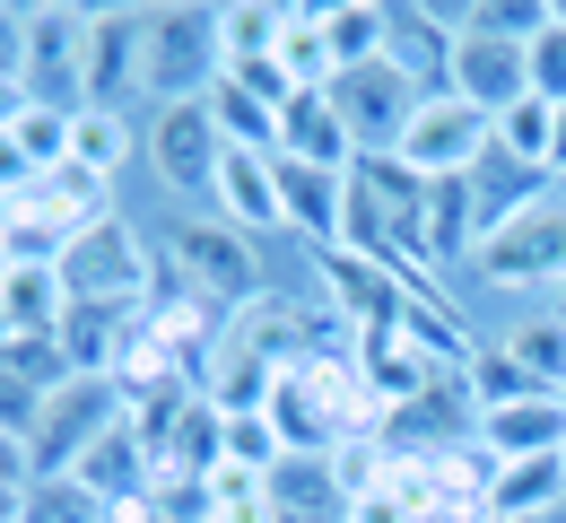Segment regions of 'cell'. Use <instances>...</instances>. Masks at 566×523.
Here are the masks:
<instances>
[{"instance_id":"1","label":"cell","mask_w":566,"mask_h":523,"mask_svg":"<svg viewBox=\"0 0 566 523\" xmlns=\"http://www.w3.org/2000/svg\"><path fill=\"white\" fill-rule=\"evenodd\" d=\"M166 262H184V289L210 314H244L253 297H271V271H262V244L227 219H184L166 236Z\"/></svg>"},{"instance_id":"2","label":"cell","mask_w":566,"mask_h":523,"mask_svg":"<svg viewBox=\"0 0 566 523\" xmlns=\"http://www.w3.org/2000/svg\"><path fill=\"white\" fill-rule=\"evenodd\" d=\"M218 79H227L218 9H201V0L148 9V105H201Z\"/></svg>"},{"instance_id":"3","label":"cell","mask_w":566,"mask_h":523,"mask_svg":"<svg viewBox=\"0 0 566 523\" xmlns=\"http://www.w3.org/2000/svg\"><path fill=\"white\" fill-rule=\"evenodd\" d=\"M123 419H132V401H123V384H114V375H71V384L44 401V428H35V480L78 471V462L105 446Z\"/></svg>"},{"instance_id":"4","label":"cell","mask_w":566,"mask_h":523,"mask_svg":"<svg viewBox=\"0 0 566 523\" xmlns=\"http://www.w3.org/2000/svg\"><path fill=\"white\" fill-rule=\"evenodd\" d=\"M480 280L489 289H558L566 280V201H532L523 219L480 236Z\"/></svg>"},{"instance_id":"5","label":"cell","mask_w":566,"mask_h":523,"mask_svg":"<svg viewBox=\"0 0 566 523\" xmlns=\"http://www.w3.org/2000/svg\"><path fill=\"white\" fill-rule=\"evenodd\" d=\"M496 149V123L480 105H462V96H419V114H410V132H401V166L427 175V184H444V175H471L480 157Z\"/></svg>"},{"instance_id":"6","label":"cell","mask_w":566,"mask_h":523,"mask_svg":"<svg viewBox=\"0 0 566 523\" xmlns=\"http://www.w3.org/2000/svg\"><path fill=\"white\" fill-rule=\"evenodd\" d=\"M62 280H71V305H148V244L123 219L78 227L62 253Z\"/></svg>"},{"instance_id":"7","label":"cell","mask_w":566,"mask_h":523,"mask_svg":"<svg viewBox=\"0 0 566 523\" xmlns=\"http://www.w3.org/2000/svg\"><path fill=\"white\" fill-rule=\"evenodd\" d=\"M87 105L105 114L148 105V9H87Z\"/></svg>"},{"instance_id":"8","label":"cell","mask_w":566,"mask_h":523,"mask_svg":"<svg viewBox=\"0 0 566 523\" xmlns=\"http://www.w3.org/2000/svg\"><path fill=\"white\" fill-rule=\"evenodd\" d=\"M27 105H87V9H27Z\"/></svg>"},{"instance_id":"9","label":"cell","mask_w":566,"mask_h":523,"mask_svg":"<svg viewBox=\"0 0 566 523\" xmlns=\"http://www.w3.org/2000/svg\"><path fill=\"white\" fill-rule=\"evenodd\" d=\"M148 166L175 184V192H218V166H227V132H218L210 96L201 105H148Z\"/></svg>"},{"instance_id":"10","label":"cell","mask_w":566,"mask_h":523,"mask_svg":"<svg viewBox=\"0 0 566 523\" xmlns=\"http://www.w3.org/2000/svg\"><path fill=\"white\" fill-rule=\"evenodd\" d=\"M453 44H462V18L453 9L384 0V62L410 79L419 96H453Z\"/></svg>"},{"instance_id":"11","label":"cell","mask_w":566,"mask_h":523,"mask_svg":"<svg viewBox=\"0 0 566 523\" xmlns=\"http://www.w3.org/2000/svg\"><path fill=\"white\" fill-rule=\"evenodd\" d=\"M332 105H340V123H349L357 157H392L401 132H410V114H419V87L392 71V62H366V71H349L332 87Z\"/></svg>"},{"instance_id":"12","label":"cell","mask_w":566,"mask_h":523,"mask_svg":"<svg viewBox=\"0 0 566 523\" xmlns=\"http://www.w3.org/2000/svg\"><path fill=\"white\" fill-rule=\"evenodd\" d=\"M453 96L480 105L489 123L505 114V105H523V96H532L523 44H514V35H489V27H462V44H453Z\"/></svg>"},{"instance_id":"13","label":"cell","mask_w":566,"mask_h":523,"mask_svg":"<svg viewBox=\"0 0 566 523\" xmlns=\"http://www.w3.org/2000/svg\"><path fill=\"white\" fill-rule=\"evenodd\" d=\"M280 210H287V236H305L314 253H340L349 244V175L280 157Z\"/></svg>"},{"instance_id":"14","label":"cell","mask_w":566,"mask_h":523,"mask_svg":"<svg viewBox=\"0 0 566 523\" xmlns=\"http://www.w3.org/2000/svg\"><path fill=\"white\" fill-rule=\"evenodd\" d=\"M480 453L489 462H532V453H566V393H523L480 410Z\"/></svg>"},{"instance_id":"15","label":"cell","mask_w":566,"mask_h":523,"mask_svg":"<svg viewBox=\"0 0 566 523\" xmlns=\"http://www.w3.org/2000/svg\"><path fill=\"white\" fill-rule=\"evenodd\" d=\"M218 219L244 227V236H280V227H287V210H280V157L227 149V166H218Z\"/></svg>"},{"instance_id":"16","label":"cell","mask_w":566,"mask_h":523,"mask_svg":"<svg viewBox=\"0 0 566 523\" xmlns=\"http://www.w3.org/2000/svg\"><path fill=\"white\" fill-rule=\"evenodd\" d=\"M280 157H296V166H340V175L357 166L349 123H340L332 87H296V96L280 105Z\"/></svg>"},{"instance_id":"17","label":"cell","mask_w":566,"mask_h":523,"mask_svg":"<svg viewBox=\"0 0 566 523\" xmlns=\"http://www.w3.org/2000/svg\"><path fill=\"white\" fill-rule=\"evenodd\" d=\"M489 515L505 523H549L566 506V453H532V462H489Z\"/></svg>"},{"instance_id":"18","label":"cell","mask_w":566,"mask_h":523,"mask_svg":"<svg viewBox=\"0 0 566 523\" xmlns=\"http://www.w3.org/2000/svg\"><path fill=\"white\" fill-rule=\"evenodd\" d=\"M218 53H227V79L271 71L287 53V9H271V0H227L218 9Z\"/></svg>"},{"instance_id":"19","label":"cell","mask_w":566,"mask_h":523,"mask_svg":"<svg viewBox=\"0 0 566 523\" xmlns=\"http://www.w3.org/2000/svg\"><path fill=\"white\" fill-rule=\"evenodd\" d=\"M532 201H549L532 166H514V157H496V149L471 166V219H480V236H496L505 219H523Z\"/></svg>"},{"instance_id":"20","label":"cell","mask_w":566,"mask_h":523,"mask_svg":"<svg viewBox=\"0 0 566 523\" xmlns=\"http://www.w3.org/2000/svg\"><path fill=\"white\" fill-rule=\"evenodd\" d=\"M210 114H218V132H227V149L280 157V105H271L262 87H244V79H218V87H210Z\"/></svg>"},{"instance_id":"21","label":"cell","mask_w":566,"mask_h":523,"mask_svg":"<svg viewBox=\"0 0 566 523\" xmlns=\"http://www.w3.org/2000/svg\"><path fill=\"white\" fill-rule=\"evenodd\" d=\"M496 349L523 367V384H532V393H566V323H558V314H532V323H514Z\"/></svg>"},{"instance_id":"22","label":"cell","mask_w":566,"mask_h":523,"mask_svg":"<svg viewBox=\"0 0 566 523\" xmlns=\"http://www.w3.org/2000/svg\"><path fill=\"white\" fill-rule=\"evenodd\" d=\"M323 44H332V62H340V79L366 71V62H384V0H323Z\"/></svg>"},{"instance_id":"23","label":"cell","mask_w":566,"mask_h":523,"mask_svg":"<svg viewBox=\"0 0 566 523\" xmlns=\"http://www.w3.org/2000/svg\"><path fill=\"white\" fill-rule=\"evenodd\" d=\"M140 149V123L132 114H105V105H78V140H71V166H87V175H123V157Z\"/></svg>"},{"instance_id":"24","label":"cell","mask_w":566,"mask_h":523,"mask_svg":"<svg viewBox=\"0 0 566 523\" xmlns=\"http://www.w3.org/2000/svg\"><path fill=\"white\" fill-rule=\"evenodd\" d=\"M549 149H558V105L523 96V105H505V114H496V157H514V166L549 175Z\"/></svg>"},{"instance_id":"25","label":"cell","mask_w":566,"mask_h":523,"mask_svg":"<svg viewBox=\"0 0 566 523\" xmlns=\"http://www.w3.org/2000/svg\"><path fill=\"white\" fill-rule=\"evenodd\" d=\"M280 71L296 87H340V62H332V44H323V0H305V9H287V53Z\"/></svg>"},{"instance_id":"26","label":"cell","mask_w":566,"mask_h":523,"mask_svg":"<svg viewBox=\"0 0 566 523\" xmlns=\"http://www.w3.org/2000/svg\"><path fill=\"white\" fill-rule=\"evenodd\" d=\"M18 523H114V506H105L96 489H78V480H35L27 506H18Z\"/></svg>"},{"instance_id":"27","label":"cell","mask_w":566,"mask_h":523,"mask_svg":"<svg viewBox=\"0 0 566 523\" xmlns=\"http://www.w3.org/2000/svg\"><path fill=\"white\" fill-rule=\"evenodd\" d=\"M523 62H532V96H541V105H566V18H549V27L523 44Z\"/></svg>"},{"instance_id":"28","label":"cell","mask_w":566,"mask_h":523,"mask_svg":"<svg viewBox=\"0 0 566 523\" xmlns=\"http://www.w3.org/2000/svg\"><path fill=\"white\" fill-rule=\"evenodd\" d=\"M549 184H566V105H558V149H549Z\"/></svg>"},{"instance_id":"29","label":"cell","mask_w":566,"mask_h":523,"mask_svg":"<svg viewBox=\"0 0 566 523\" xmlns=\"http://www.w3.org/2000/svg\"><path fill=\"white\" fill-rule=\"evenodd\" d=\"M549 314H558V323H566V280H558V289H549Z\"/></svg>"},{"instance_id":"30","label":"cell","mask_w":566,"mask_h":523,"mask_svg":"<svg viewBox=\"0 0 566 523\" xmlns=\"http://www.w3.org/2000/svg\"><path fill=\"white\" fill-rule=\"evenodd\" d=\"M462 523H505V515H489V506H480V515H462Z\"/></svg>"}]
</instances>
